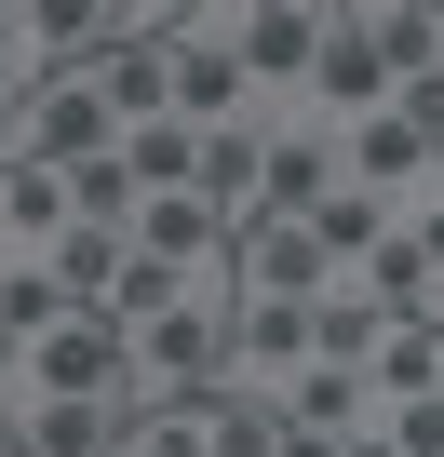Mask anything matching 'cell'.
Wrapping results in <instances>:
<instances>
[{
  "label": "cell",
  "mask_w": 444,
  "mask_h": 457,
  "mask_svg": "<svg viewBox=\"0 0 444 457\" xmlns=\"http://www.w3.org/2000/svg\"><path fill=\"white\" fill-rule=\"evenodd\" d=\"M14 444L28 457H121V403H28Z\"/></svg>",
  "instance_id": "17"
},
{
  "label": "cell",
  "mask_w": 444,
  "mask_h": 457,
  "mask_svg": "<svg viewBox=\"0 0 444 457\" xmlns=\"http://www.w3.org/2000/svg\"><path fill=\"white\" fill-rule=\"evenodd\" d=\"M270 457H350V444H323V430H283V444H270Z\"/></svg>",
  "instance_id": "26"
},
{
  "label": "cell",
  "mask_w": 444,
  "mask_h": 457,
  "mask_svg": "<svg viewBox=\"0 0 444 457\" xmlns=\"http://www.w3.org/2000/svg\"><path fill=\"white\" fill-rule=\"evenodd\" d=\"M121 228H68V243H54V283H68V310H108V283H121Z\"/></svg>",
  "instance_id": "20"
},
{
  "label": "cell",
  "mask_w": 444,
  "mask_h": 457,
  "mask_svg": "<svg viewBox=\"0 0 444 457\" xmlns=\"http://www.w3.org/2000/svg\"><path fill=\"white\" fill-rule=\"evenodd\" d=\"M54 323H81V310H68V283H54V256H28V270H0V337H14V350H41Z\"/></svg>",
  "instance_id": "18"
},
{
  "label": "cell",
  "mask_w": 444,
  "mask_h": 457,
  "mask_svg": "<svg viewBox=\"0 0 444 457\" xmlns=\"http://www.w3.org/2000/svg\"><path fill=\"white\" fill-rule=\"evenodd\" d=\"M14 121H28V95H14V81H0V175H14Z\"/></svg>",
  "instance_id": "25"
},
{
  "label": "cell",
  "mask_w": 444,
  "mask_h": 457,
  "mask_svg": "<svg viewBox=\"0 0 444 457\" xmlns=\"http://www.w3.org/2000/svg\"><path fill=\"white\" fill-rule=\"evenodd\" d=\"M350 188V135L310 108H270V162H256V228H310Z\"/></svg>",
  "instance_id": "2"
},
{
  "label": "cell",
  "mask_w": 444,
  "mask_h": 457,
  "mask_svg": "<svg viewBox=\"0 0 444 457\" xmlns=\"http://www.w3.org/2000/svg\"><path fill=\"white\" fill-rule=\"evenodd\" d=\"M310 121H337V135H364V121H390L404 95H390V68H377V41H364V0H337V41H323V68H310V95H297Z\"/></svg>",
  "instance_id": "5"
},
{
  "label": "cell",
  "mask_w": 444,
  "mask_h": 457,
  "mask_svg": "<svg viewBox=\"0 0 444 457\" xmlns=\"http://www.w3.org/2000/svg\"><path fill=\"white\" fill-rule=\"evenodd\" d=\"M121 457H215V403H162V417H121Z\"/></svg>",
  "instance_id": "22"
},
{
  "label": "cell",
  "mask_w": 444,
  "mask_h": 457,
  "mask_svg": "<svg viewBox=\"0 0 444 457\" xmlns=\"http://www.w3.org/2000/svg\"><path fill=\"white\" fill-rule=\"evenodd\" d=\"M310 243H323V270H337V283H364V270H377V256L404 243V215H390L377 188H337V202L310 215Z\"/></svg>",
  "instance_id": "11"
},
{
  "label": "cell",
  "mask_w": 444,
  "mask_h": 457,
  "mask_svg": "<svg viewBox=\"0 0 444 457\" xmlns=\"http://www.w3.org/2000/svg\"><path fill=\"white\" fill-rule=\"evenodd\" d=\"M108 148H121V108H108L95 68H54V81L28 95V121H14V162H41V175H81V162H108Z\"/></svg>",
  "instance_id": "3"
},
{
  "label": "cell",
  "mask_w": 444,
  "mask_h": 457,
  "mask_svg": "<svg viewBox=\"0 0 444 457\" xmlns=\"http://www.w3.org/2000/svg\"><path fill=\"white\" fill-rule=\"evenodd\" d=\"M28 403H121V323H54L41 350H28Z\"/></svg>",
  "instance_id": "6"
},
{
  "label": "cell",
  "mask_w": 444,
  "mask_h": 457,
  "mask_svg": "<svg viewBox=\"0 0 444 457\" xmlns=\"http://www.w3.org/2000/svg\"><path fill=\"white\" fill-rule=\"evenodd\" d=\"M377 337H390V310H377L364 283H337V296L310 310V363H337V377H364V363H377Z\"/></svg>",
  "instance_id": "16"
},
{
  "label": "cell",
  "mask_w": 444,
  "mask_h": 457,
  "mask_svg": "<svg viewBox=\"0 0 444 457\" xmlns=\"http://www.w3.org/2000/svg\"><path fill=\"white\" fill-rule=\"evenodd\" d=\"M215 403V457H270L283 444V390H202Z\"/></svg>",
  "instance_id": "21"
},
{
  "label": "cell",
  "mask_w": 444,
  "mask_h": 457,
  "mask_svg": "<svg viewBox=\"0 0 444 457\" xmlns=\"http://www.w3.org/2000/svg\"><path fill=\"white\" fill-rule=\"evenodd\" d=\"M364 390H377V403H417V390H444V323H431V310H404V323L377 337Z\"/></svg>",
  "instance_id": "14"
},
{
  "label": "cell",
  "mask_w": 444,
  "mask_h": 457,
  "mask_svg": "<svg viewBox=\"0 0 444 457\" xmlns=\"http://www.w3.org/2000/svg\"><path fill=\"white\" fill-rule=\"evenodd\" d=\"M162 54H175V121H188V135L270 121L256 81H243V0H162Z\"/></svg>",
  "instance_id": "1"
},
{
  "label": "cell",
  "mask_w": 444,
  "mask_h": 457,
  "mask_svg": "<svg viewBox=\"0 0 444 457\" xmlns=\"http://www.w3.org/2000/svg\"><path fill=\"white\" fill-rule=\"evenodd\" d=\"M0 457H28V444H14V417H0Z\"/></svg>",
  "instance_id": "27"
},
{
  "label": "cell",
  "mask_w": 444,
  "mask_h": 457,
  "mask_svg": "<svg viewBox=\"0 0 444 457\" xmlns=\"http://www.w3.org/2000/svg\"><path fill=\"white\" fill-rule=\"evenodd\" d=\"M431 323H444V296H431Z\"/></svg>",
  "instance_id": "28"
},
{
  "label": "cell",
  "mask_w": 444,
  "mask_h": 457,
  "mask_svg": "<svg viewBox=\"0 0 444 457\" xmlns=\"http://www.w3.org/2000/svg\"><path fill=\"white\" fill-rule=\"evenodd\" d=\"M121 175H135V202H175L202 175V135L188 121H148V135H121Z\"/></svg>",
  "instance_id": "19"
},
{
  "label": "cell",
  "mask_w": 444,
  "mask_h": 457,
  "mask_svg": "<svg viewBox=\"0 0 444 457\" xmlns=\"http://www.w3.org/2000/svg\"><path fill=\"white\" fill-rule=\"evenodd\" d=\"M323 41H337V0H243V81H256V108H297L310 68H323Z\"/></svg>",
  "instance_id": "4"
},
{
  "label": "cell",
  "mask_w": 444,
  "mask_h": 457,
  "mask_svg": "<svg viewBox=\"0 0 444 457\" xmlns=\"http://www.w3.org/2000/svg\"><path fill=\"white\" fill-rule=\"evenodd\" d=\"M243 296H297V310H323L337 296V270H323V243H310V228H243Z\"/></svg>",
  "instance_id": "10"
},
{
  "label": "cell",
  "mask_w": 444,
  "mask_h": 457,
  "mask_svg": "<svg viewBox=\"0 0 444 457\" xmlns=\"http://www.w3.org/2000/svg\"><path fill=\"white\" fill-rule=\"evenodd\" d=\"M283 430L364 444V430H377V390H364V377H337V363H297V377H283Z\"/></svg>",
  "instance_id": "12"
},
{
  "label": "cell",
  "mask_w": 444,
  "mask_h": 457,
  "mask_svg": "<svg viewBox=\"0 0 444 457\" xmlns=\"http://www.w3.org/2000/svg\"><path fill=\"white\" fill-rule=\"evenodd\" d=\"M377 444H390V457H444V390H417V403H377Z\"/></svg>",
  "instance_id": "23"
},
{
  "label": "cell",
  "mask_w": 444,
  "mask_h": 457,
  "mask_svg": "<svg viewBox=\"0 0 444 457\" xmlns=\"http://www.w3.org/2000/svg\"><path fill=\"white\" fill-rule=\"evenodd\" d=\"M95 81H108V108H121V135H148V121H175V54H162V28H148V41H121V54H108Z\"/></svg>",
  "instance_id": "13"
},
{
  "label": "cell",
  "mask_w": 444,
  "mask_h": 457,
  "mask_svg": "<svg viewBox=\"0 0 444 457\" xmlns=\"http://www.w3.org/2000/svg\"><path fill=\"white\" fill-rule=\"evenodd\" d=\"M404 243H417V270H431V283H444V188H431V202H417V215H404Z\"/></svg>",
  "instance_id": "24"
},
{
  "label": "cell",
  "mask_w": 444,
  "mask_h": 457,
  "mask_svg": "<svg viewBox=\"0 0 444 457\" xmlns=\"http://www.w3.org/2000/svg\"><path fill=\"white\" fill-rule=\"evenodd\" d=\"M256 162H270V121H243V135H202V202L230 215V228H256Z\"/></svg>",
  "instance_id": "15"
},
{
  "label": "cell",
  "mask_w": 444,
  "mask_h": 457,
  "mask_svg": "<svg viewBox=\"0 0 444 457\" xmlns=\"http://www.w3.org/2000/svg\"><path fill=\"white\" fill-rule=\"evenodd\" d=\"M364 41H377V68H390V95H417V81H444V0H364Z\"/></svg>",
  "instance_id": "9"
},
{
  "label": "cell",
  "mask_w": 444,
  "mask_h": 457,
  "mask_svg": "<svg viewBox=\"0 0 444 457\" xmlns=\"http://www.w3.org/2000/svg\"><path fill=\"white\" fill-rule=\"evenodd\" d=\"M350 188H377L390 215H417V202L444 188V135H417L404 108H390V121H364V135H350Z\"/></svg>",
  "instance_id": "8"
},
{
  "label": "cell",
  "mask_w": 444,
  "mask_h": 457,
  "mask_svg": "<svg viewBox=\"0 0 444 457\" xmlns=\"http://www.w3.org/2000/svg\"><path fill=\"white\" fill-rule=\"evenodd\" d=\"M310 363V310L297 296H230V377L215 390H283Z\"/></svg>",
  "instance_id": "7"
}]
</instances>
